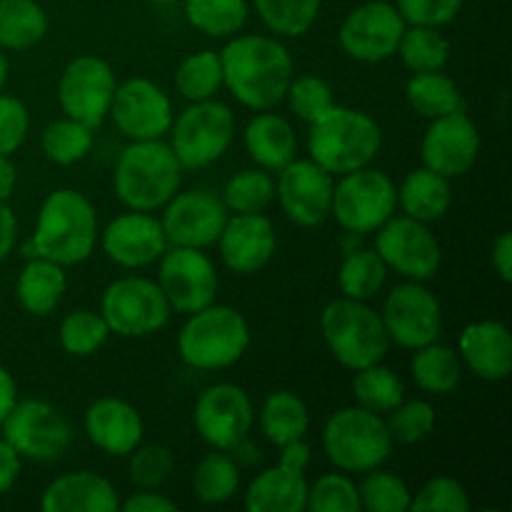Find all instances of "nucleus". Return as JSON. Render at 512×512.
<instances>
[{
	"label": "nucleus",
	"instance_id": "8fccbe9b",
	"mask_svg": "<svg viewBox=\"0 0 512 512\" xmlns=\"http://www.w3.org/2000/svg\"><path fill=\"white\" fill-rule=\"evenodd\" d=\"M410 510L418 512H468L470 495L460 480L438 475L425 480L423 488L410 500Z\"/></svg>",
	"mask_w": 512,
	"mask_h": 512
},
{
	"label": "nucleus",
	"instance_id": "473e14b6",
	"mask_svg": "<svg viewBox=\"0 0 512 512\" xmlns=\"http://www.w3.org/2000/svg\"><path fill=\"white\" fill-rule=\"evenodd\" d=\"M48 13L38 0H0V50H30L48 33Z\"/></svg>",
	"mask_w": 512,
	"mask_h": 512
},
{
	"label": "nucleus",
	"instance_id": "ddd939ff",
	"mask_svg": "<svg viewBox=\"0 0 512 512\" xmlns=\"http://www.w3.org/2000/svg\"><path fill=\"white\" fill-rule=\"evenodd\" d=\"M310 445L295 440L280 448V460L273 468L255 475L245 488L243 508L248 512H303L308 505Z\"/></svg>",
	"mask_w": 512,
	"mask_h": 512
},
{
	"label": "nucleus",
	"instance_id": "49530a36",
	"mask_svg": "<svg viewBox=\"0 0 512 512\" xmlns=\"http://www.w3.org/2000/svg\"><path fill=\"white\" fill-rule=\"evenodd\" d=\"M290 110H293L295 118H300L303 123H315V120L323 118L330 108L335 105V93L330 88L328 80H323L320 75L305 73V75H293L288 85V93H285Z\"/></svg>",
	"mask_w": 512,
	"mask_h": 512
},
{
	"label": "nucleus",
	"instance_id": "6ab92c4d",
	"mask_svg": "<svg viewBox=\"0 0 512 512\" xmlns=\"http://www.w3.org/2000/svg\"><path fill=\"white\" fill-rule=\"evenodd\" d=\"M160 225L168 238V245L180 248L205 250L218 243L220 233L228 220V208L223 198H218L210 190H183L175 193L163 205Z\"/></svg>",
	"mask_w": 512,
	"mask_h": 512
},
{
	"label": "nucleus",
	"instance_id": "72a5a7b5",
	"mask_svg": "<svg viewBox=\"0 0 512 512\" xmlns=\"http://www.w3.org/2000/svg\"><path fill=\"white\" fill-rule=\"evenodd\" d=\"M405 98L415 113L428 120L465 110V98L458 83L443 70L410 75V80L405 83Z\"/></svg>",
	"mask_w": 512,
	"mask_h": 512
},
{
	"label": "nucleus",
	"instance_id": "aec40b11",
	"mask_svg": "<svg viewBox=\"0 0 512 512\" xmlns=\"http://www.w3.org/2000/svg\"><path fill=\"white\" fill-rule=\"evenodd\" d=\"M333 175L315 160L293 158L275 180V200L285 218L300 228H318L333 208Z\"/></svg>",
	"mask_w": 512,
	"mask_h": 512
},
{
	"label": "nucleus",
	"instance_id": "0eeeda50",
	"mask_svg": "<svg viewBox=\"0 0 512 512\" xmlns=\"http://www.w3.org/2000/svg\"><path fill=\"white\" fill-rule=\"evenodd\" d=\"M323 453L343 473H368L393 453V438L383 415L360 405L335 410L323 428Z\"/></svg>",
	"mask_w": 512,
	"mask_h": 512
},
{
	"label": "nucleus",
	"instance_id": "bf43d9fd",
	"mask_svg": "<svg viewBox=\"0 0 512 512\" xmlns=\"http://www.w3.org/2000/svg\"><path fill=\"white\" fill-rule=\"evenodd\" d=\"M15 403H18V385H15L10 370L0 365V425L8 418L10 410L15 408Z\"/></svg>",
	"mask_w": 512,
	"mask_h": 512
},
{
	"label": "nucleus",
	"instance_id": "393cba45",
	"mask_svg": "<svg viewBox=\"0 0 512 512\" xmlns=\"http://www.w3.org/2000/svg\"><path fill=\"white\" fill-rule=\"evenodd\" d=\"M85 435L110 458H128L143 443L145 425L138 408L120 398H98L88 405L83 418Z\"/></svg>",
	"mask_w": 512,
	"mask_h": 512
},
{
	"label": "nucleus",
	"instance_id": "2f4dec72",
	"mask_svg": "<svg viewBox=\"0 0 512 512\" xmlns=\"http://www.w3.org/2000/svg\"><path fill=\"white\" fill-rule=\"evenodd\" d=\"M410 373L423 393L450 395L463 380V360H460L458 350L435 340V343L413 350Z\"/></svg>",
	"mask_w": 512,
	"mask_h": 512
},
{
	"label": "nucleus",
	"instance_id": "2eb2a0df",
	"mask_svg": "<svg viewBox=\"0 0 512 512\" xmlns=\"http://www.w3.org/2000/svg\"><path fill=\"white\" fill-rule=\"evenodd\" d=\"M253 400L240 385L215 383L198 395L193 408V425L205 445L233 453L253 430Z\"/></svg>",
	"mask_w": 512,
	"mask_h": 512
},
{
	"label": "nucleus",
	"instance_id": "b1692460",
	"mask_svg": "<svg viewBox=\"0 0 512 512\" xmlns=\"http://www.w3.org/2000/svg\"><path fill=\"white\" fill-rule=\"evenodd\" d=\"M220 258L235 275L260 273L273 260L278 233L265 213H233L218 238Z\"/></svg>",
	"mask_w": 512,
	"mask_h": 512
},
{
	"label": "nucleus",
	"instance_id": "37998d69",
	"mask_svg": "<svg viewBox=\"0 0 512 512\" xmlns=\"http://www.w3.org/2000/svg\"><path fill=\"white\" fill-rule=\"evenodd\" d=\"M273 200L275 180L265 168L240 170L223 188V203L228 213H265Z\"/></svg>",
	"mask_w": 512,
	"mask_h": 512
},
{
	"label": "nucleus",
	"instance_id": "c9c22d12",
	"mask_svg": "<svg viewBox=\"0 0 512 512\" xmlns=\"http://www.w3.org/2000/svg\"><path fill=\"white\" fill-rule=\"evenodd\" d=\"M185 18L208 38H233L248 23V0H183Z\"/></svg>",
	"mask_w": 512,
	"mask_h": 512
},
{
	"label": "nucleus",
	"instance_id": "5701e85b",
	"mask_svg": "<svg viewBox=\"0 0 512 512\" xmlns=\"http://www.w3.org/2000/svg\"><path fill=\"white\" fill-rule=\"evenodd\" d=\"M100 245L110 263L138 270L158 263L160 255L168 250V238L160 218H155L153 213L128 210L105 225L100 233Z\"/></svg>",
	"mask_w": 512,
	"mask_h": 512
},
{
	"label": "nucleus",
	"instance_id": "de8ad7c7",
	"mask_svg": "<svg viewBox=\"0 0 512 512\" xmlns=\"http://www.w3.org/2000/svg\"><path fill=\"white\" fill-rule=\"evenodd\" d=\"M313 512H363L358 483L348 473H325L308 488V505Z\"/></svg>",
	"mask_w": 512,
	"mask_h": 512
},
{
	"label": "nucleus",
	"instance_id": "cd10ccee",
	"mask_svg": "<svg viewBox=\"0 0 512 512\" xmlns=\"http://www.w3.org/2000/svg\"><path fill=\"white\" fill-rule=\"evenodd\" d=\"M245 150L253 158L258 168L278 173L298 153V140H295L293 125L288 118L270 110H260L248 125H245Z\"/></svg>",
	"mask_w": 512,
	"mask_h": 512
},
{
	"label": "nucleus",
	"instance_id": "f3484780",
	"mask_svg": "<svg viewBox=\"0 0 512 512\" xmlns=\"http://www.w3.org/2000/svg\"><path fill=\"white\" fill-rule=\"evenodd\" d=\"M405 20L388 0H368L343 18L338 43L348 58L358 63H383L398 53Z\"/></svg>",
	"mask_w": 512,
	"mask_h": 512
},
{
	"label": "nucleus",
	"instance_id": "680f3d73",
	"mask_svg": "<svg viewBox=\"0 0 512 512\" xmlns=\"http://www.w3.org/2000/svg\"><path fill=\"white\" fill-rule=\"evenodd\" d=\"M8 73H10L8 55H5V50H0V93H3L5 83H8Z\"/></svg>",
	"mask_w": 512,
	"mask_h": 512
},
{
	"label": "nucleus",
	"instance_id": "f257e3e1",
	"mask_svg": "<svg viewBox=\"0 0 512 512\" xmlns=\"http://www.w3.org/2000/svg\"><path fill=\"white\" fill-rule=\"evenodd\" d=\"M223 85L243 108L273 110L283 103L295 65L290 50L273 35H233L220 50Z\"/></svg>",
	"mask_w": 512,
	"mask_h": 512
},
{
	"label": "nucleus",
	"instance_id": "412c9836",
	"mask_svg": "<svg viewBox=\"0 0 512 512\" xmlns=\"http://www.w3.org/2000/svg\"><path fill=\"white\" fill-rule=\"evenodd\" d=\"M108 118L128 140H158L173 125V103L158 83L148 78H128L118 83Z\"/></svg>",
	"mask_w": 512,
	"mask_h": 512
},
{
	"label": "nucleus",
	"instance_id": "20e7f679",
	"mask_svg": "<svg viewBox=\"0 0 512 512\" xmlns=\"http://www.w3.org/2000/svg\"><path fill=\"white\" fill-rule=\"evenodd\" d=\"M383 148V130L365 110L335 103L320 120L310 123V160L340 178L353 170L368 168Z\"/></svg>",
	"mask_w": 512,
	"mask_h": 512
},
{
	"label": "nucleus",
	"instance_id": "603ef678",
	"mask_svg": "<svg viewBox=\"0 0 512 512\" xmlns=\"http://www.w3.org/2000/svg\"><path fill=\"white\" fill-rule=\"evenodd\" d=\"M463 3L465 0H395V8L403 15L405 25L443 28L458 18Z\"/></svg>",
	"mask_w": 512,
	"mask_h": 512
},
{
	"label": "nucleus",
	"instance_id": "ea45409f",
	"mask_svg": "<svg viewBox=\"0 0 512 512\" xmlns=\"http://www.w3.org/2000/svg\"><path fill=\"white\" fill-rule=\"evenodd\" d=\"M395 55H400L410 73H433V70H445V65H448L450 43L440 33V28L408 25Z\"/></svg>",
	"mask_w": 512,
	"mask_h": 512
},
{
	"label": "nucleus",
	"instance_id": "09e8293b",
	"mask_svg": "<svg viewBox=\"0 0 512 512\" xmlns=\"http://www.w3.org/2000/svg\"><path fill=\"white\" fill-rule=\"evenodd\" d=\"M385 425H388L393 443L415 445L433 433L435 408L428 400H403V403L390 410Z\"/></svg>",
	"mask_w": 512,
	"mask_h": 512
},
{
	"label": "nucleus",
	"instance_id": "c85d7f7f",
	"mask_svg": "<svg viewBox=\"0 0 512 512\" xmlns=\"http://www.w3.org/2000/svg\"><path fill=\"white\" fill-rule=\"evenodd\" d=\"M68 290V275L63 265L45 258H28L15 280V295L25 313L45 318L53 313Z\"/></svg>",
	"mask_w": 512,
	"mask_h": 512
},
{
	"label": "nucleus",
	"instance_id": "423d86ee",
	"mask_svg": "<svg viewBox=\"0 0 512 512\" xmlns=\"http://www.w3.org/2000/svg\"><path fill=\"white\" fill-rule=\"evenodd\" d=\"M320 333L333 358L353 373L383 363L390 348V338L378 310L370 308L368 300H353L345 295L330 300L323 308Z\"/></svg>",
	"mask_w": 512,
	"mask_h": 512
},
{
	"label": "nucleus",
	"instance_id": "6e6552de",
	"mask_svg": "<svg viewBox=\"0 0 512 512\" xmlns=\"http://www.w3.org/2000/svg\"><path fill=\"white\" fill-rule=\"evenodd\" d=\"M170 148L183 170H200L218 163L235 140V115L220 100L190 103L170 125Z\"/></svg>",
	"mask_w": 512,
	"mask_h": 512
},
{
	"label": "nucleus",
	"instance_id": "6e6d98bb",
	"mask_svg": "<svg viewBox=\"0 0 512 512\" xmlns=\"http://www.w3.org/2000/svg\"><path fill=\"white\" fill-rule=\"evenodd\" d=\"M20 465H23V458L15 453L8 440L0 438V495H5L18 483Z\"/></svg>",
	"mask_w": 512,
	"mask_h": 512
},
{
	"label": "nucleus",
	"instance_id": "4be33fe9",
	"mask_svg": "<svg viewBox=\"0 0 512 512\" xmlns=\"http://www.w3.org/2000/svg\"><path fill=\"white\" fill-rule=\"evenodd\" d=\"M480 155V130L465 110L430 120L423 140L420 158L425 168L445 175L448 180L460 178L475 165Z\"/></svg>",
	"mask_w": 512,
	"mask_h": 512
},
{
	"label": "nucleus",
	"instance_id": "e2e57ef3",
	"mask_svg": "<svg viewBox=\"0 0 512 512\" xmlns=\"http://www.w3.org/2000/svg\"><path fill=\"white\" fill-rule=\"evenodd\" d=\"M148 3H155V5H173V3H183V0H148Z\"/></svg>",
	"mask_w": 512,
	"mask_h": 512
},
{
	"label": "nucleus",
	"instance_id": "39448f33",
	"mask_svg": "<svg viewBox=\"0 0 512 512\" xmlns=\"http://www.w3.org/2000/svg\"><path fill=\"white\" fill-rule=\"evenodd\" d=\"M250 345V325L230 305H205L188 315L178 333V353L188 368L200 373L233 368Z\"/></svg>",
	"mask_w": 512,
	"mask_h": 512
},
{
	"label": "nucleus",
	"instance_id": "052dcab7",
	"mask_svg": "<svg viewBox=\"0 0 512 512\" xmlns=\"http://www.w3.org/2000/svg\"><path fill=\"white\" fill-rule=\"evenodd\" d=\"M15 183H18L15 163L10 160V155H0V200H3V203H8L10 195H13Z\"/></svg>",
	"mask_w": 512,
	"mask_h": 512
},
{
	"label": "nucleus",
	"instance_id": "7c9ffc66",
	"mask_svg": "<svg viewBox=\"0 0 512 512\" xmlns=\"http://www.w3.org/2000/svg\"><path fill=\"white\" fill-rule=\"evenodd\" d=\"M260 430L265 438L275 445L295 443V440H305L310 430V413L308 405L300 395L290 393V390H275L263 400V408L258 413Z\"/></svg>",
	"mask_w": 512,
	"mask_h": 512
},
{
	"label": "nucleus",
	"instance_id": "a878e982",
	"mask_svg": "<svg viewBox=\"0 0 512 512\" xmlns=\"http://www.w3.org/2000/svg\"><path fill=\"white\" fill-rule=\"evenodd\" d=\"M463 368L485 383H503L512 370V335L500 320H478L465 325L458 338Z\"/></svg>",
	"mask_w": 512,
	"mask_h": 512
},
{
	"label": "nucleus",
	"instance_id": "4c0bfd02",
	"mask_svg": "<svg viewBox=\"0 0 512 512\" xmlns=\"http://www.w3.org/2000/svg\"><path fill=\"white\" fill-rule=\"evenodd\" d=\"M353 398L360 408L388 415L395 405L405 400V383L395 370L385 368V365H368V368L355 370Z\"/></svg>",
	"mask_w": 512,
	"mask_h": 512
},
{
	"label": "nucleus",
	"instance_id": "a211bd4d",
	"mask_svg": "<svg viewBox=\"0 0 512 512\" xmlns=\"http://www.w3.org/2000/svg\"><path fill=\"white\" fill-rule=\"evenodd\" d=\"M158 263V280L155 283L163 290L173 313L190 315L205 305L215 303L218 270L203 250L168 245Z\"/></svg>",
	"mask_w": 512,
	"mask_h": 512
},
{
	"label": "nucleus",
	"instance_id": "4468645a",
	"mask_svg": "<svg viewBox=\"0 0 512 512\" xmlns=\"http://www.w3.org/2000/svg\"><path fill=\"white\" fill-rule=\"evenodd\" d=\"M118 78L108 60L98 55H78L65 65L58 80V103L65 118L100 128L108 118Z\"/></svg>",
	"mask_w": 512,
	"mask_h": 512
},
{
	"label": "nucleus",
	"instance_id": "e433bc0d",
	"mask_svg": "<svg viewBox=\"0 0 512 512\" xmlns=\"http://www.w3.org/2000/svg\"><path fill=\"white\" fill-rule=\"evenodd\" d=\"M388 283V265L375 248L350 250L338 270V288L345 298L373 300Z\"/></svg>",
	"mask_w": 512,
	"mask_h": 512
},
{
	"label": "nucleus",
	"instance_id": "f8f14e48",
	"mask_svg": "<svg viewBox=\"0 0 512 512\" xmlns=\"http://www.w3.org/2000/svg\"><path fill=\"white\" fill-rule=\"evenodd\" d=\"M375 253L405 280H433L443 265V248L433 230L408 215H393L375 230Z\"/></svg>",
	"mask_w": 512,
	"mask_h": 512
},
{
	"label": "nucleus",
	"instance_id": "f704fd0d",
	"mask_svg": "<svg viewBox=\"0 0 512 512\" xmlns=\"http://www.w3.org/2000/svg\"><path fill=\"white\" fill-rule=\"evenodd\" d=\"M193 495L203 505H223L235 498L240 488V465L228 450H213L195 465Z\"/></svg>",
	"mask_w": 512,
	"mask_h": 512
},
{
	"label": "nucleus",
	"instance_id": "3c124183",
	"mask_svg": "<svg viewBox=\"0 0 512 512\" xmlns=\"http://www.w3.org/2000/svg\"><path fill=\"white\" fill-rule=\"evenodd\" d=\"M130 480L140 490H158L173 475L175 460L165 445H143L130 453Z\"/></svg>",
	"mask_w": 512,
	"mask_h": 512
},
{
	"label": "nucleus",
	"instance_id": "5fc2aeb1",
	"mask_svg": "<svg viewBox=\"0 0 512 512\" xmlns=\"http://www.w3.org/2000/svg\"><path fill=\"white\" fill-rule=\"evenodd\" d=\"M120 510L123 512H175L180 505L173 498L155 493V490H140V493L130 495L128 500H120Z\"/></svg>",
	"mask_w": 512,
	"mask_h": 512
},
{
	"label": "nucleus",
	"instance_id": "864d4df0",
	"mask_svg": "<svg viewBox=\"0 0 512 512\" xmlns=\"http://www.w3.org/2000/svg\"><path fill=\"white\" fill-rule=\"evenodd\" d=\"M30 133V113L15 95L0 93V155L18 153Z\"/></svg>",
	"mask_w": 512,
	"mask_h": 512
},
{
	"label": "nucleus",
	"instance_id": "4d7b16f0",
	"mask_svg": "<svg viewBox=\"0 0 512 512\" xmlns=\"http://www.w3.org/2000/svg\"><path fill=\"white\" fill-rule=\"evenodd\" d=\"M490 263H493V270L498 273V278L503 283H510L512 278V233H500L498 238L493 240V250H490Z\"/></svg>",
	"mask_w": 512,
	"mask_h": 512
},
{
	"label": "nucleus",
	"instance_id": "f03ea898",
	"mask_svg": "<svg viewBox=\"0 0 512 512\" xmlns=\"http://www.w3.org/2000/svg\"><path fill=\"white\" fill-rule=\"evenodd\" d=\"M98 233V213L88 195L73 188H58L40 205L23 255L25 260L45 258L70 268L93 255Z\"/></svg>",
	"mask_w": 512,
	"mask_h": 512
},
{
	"label": "nucleus",
	"instance_id": "7ed1b4c3",
	"mask_svg": "<svg viewBox=\"0 0 512 512\" xmlns=\"http://www.w3.org/2000/svg\"><path fill=\"white\" fill-rule=\"evenodd\" d=\"M180 183H183V165L163 138L130 140L120 150L113 173V190L128 210L155 213L178 193Z\"/></svg>",
	"mask_w": 512,
	"mask_h": 512
},
{
	"label": "nucleus",
	"instance_id": "a18cd8bd",
	"mask_svg": "<svg viewBox=\"0 0 512 512\" xmlns=\"http://www.w3.org/2000/svg\"><path fill=\"white\" fill-rule=\"evenodd\" d=\"M360 508L368 512H405L410 510L413 490L400 475L390 470H368L358 483Z\"/></svg>",
	"mask_w": 512,
	"mask_h": 512
},
{
	"label": "nucleus",
	"instance_id": "a19ab883",
	"mask_svg": "<svg viewBox=\"0 0 512 512\" xmlns=\"http://www.w3.org/2000/svg\"><path fill=\"white\" fill-rule=\"evenodd\" d=\"M220 88H223V63L215 50H198L180 60L175 68V90L188 103L215 98Z\"/></svg>",
	"mask_w": 512,
	"mask_h": 512
},
{
	"label": "nucleus",
	"instance_id": "9d476101",
	"mask_svg": "<svg viewBox=\"0 0 512 512\" xmlns=\"http://www.w3.org/2000/svg\"><path fill=\"white\" fill-rule=\"evenodd\" d=\"M170 305L155 280L125 275L113 280L100 298V315L110 335L148 338L163 330L170 320Z\"/></svg>",
	"mask_w": 512,
	"mask_h": 512
},
{
	"label": "nucleus",
	"instance_id": "dca6fc26",
	"mask_svg": "<svg viewBox=\"0 0 512 512\" xmlns=\"http://www.w3.org/2000/svg\"><path fill=\"white\" fill-rule=\"evenodd\" d=\"M0 428L15 453L35 463L58 460L73 438V430L63 413L45 400H23V403L18 400Z\"/></svg>",
	"mask_w": 512,
	"mask_h": 512
},
{
	"label": "nucleus",
	"instance_id": "79ce46f5",
	"mask_svg": "<svg viewBox=\"0 0 512 512\" xmlns=\"http://www.w3.org/2000/svg\"><path fill=\"white\" fill-rule=\"evenodd\" d=\"M253 8L275 35L300 38L315 25L323 0H253Z\"/></svg>",
	"mask_w": 512,
	"mask_h": 512
},
{
	"label": "nucleus",
	"instance_id": "58836bf2",
	"mask_svg": "<svg viewBox=\"0 0 512 512\" xmlns=\"http://www.w3.org/2000/svg\"><path fill=\"white\" fill-rule=\"evenodd\" d=\"M93 143L95 128L73 118L53 120L40 135V148H43L45 158L63 168L80 163L93 150Z\"/></svg>",
	"mask_w": 512,
	"mask_h": 512
},
{
	"label": "nucleus",
	"instance_id": "1a4fd4ad",
	"mask_svg": "<svg viewBox=\"0 0 512 512\" xmlns=\"http://www.w3.org/2000/svg\"><path fill=\"white\" fill-rule=\"evenodd\" d=\"M398 208V185L378 168H360L340 175L333 185L335 223L350 235H370L388 223Z\"/></svg>",
	"mask_w": 512,
	"mask_h": 512
},
{
	"label": "nucleus",
	"instance_id": "13d9d810",
	"mask_svg": "<svg viewBox=\"0 0 512 512\" xmlns=\"http://www.w3.org/2000/svg\"><path fill=\"white\" fill-rule=\"evenodd\" d=\"M15 243H18V220L10 205L0 200V263L13 253Z\"/></svg>",
	"mask_w": 512,
	"mask_h": 512
},
{
	"label": "nucleus",
	"instance_id": "9b49d317",
	"mask_svg": "<svg viewBox=\"0 0 512 512\" xmlns=\"http://www.w3.org/2000/svg\"><path fill=\"white\" fill-rule=\"evenodd\" d=\"M385 333L390 343L405 350H418L435 343L443 333V305L433 290L418 280H405L385 295L383 310Z\"/></svg>",
	"mask_w": 512,
	"mask_h": 512
},
{
	"label": "nucleus",
	"instance_id": "c03bdc74",
	"mask_svg": "<svg viewBox=\"0 0 512 512\" xmlns=\"http://www.w3.org/2000/svg\"><path fill=\"white\" fill-rule=\"evenodd\" d=\"M108 338L110 330L103 315L85 308L65 315L58 328L60 348L68 355H73V358H90V355H95L108 343Z\"/></svg>",
	"mask_w": 512,
	"mask_h": 512
},
{
	"label": "nucleus",
	"instance_id": "bb28decb",
	"mask_svg": "<svg viewBox=\"0 0 512 512\" xmlns=\"http://www.w3.org/2000/svg\"><path fill=\"white\" fill-rule=\"evenodd\" d=\"M43 512H118L120 495L105 475L75 470L55 478L40 498Z\"/></svg>",
	"mask_w": 512,
	"mask_h": 512
},
{
	"label": "nucleus",
	"instance_id": "c756f323",
	"mask_svg": "<svg viewBox=\"0 0 512 512\" xmlns=\"http://www.w3.org/2000/svg\"><path fill=\"white\" fill-rule=\"evenodd\" d=\"M398 205L403 215L430 225L438 223L453 205V188L445 175L433 173L430 168L410 170L398 185Z\"/></svg>",
	"mask_w": 512,
	"mask_h": 512
}]
</instances>
